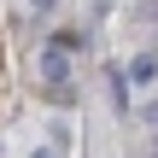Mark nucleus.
Here are the masks:
<instances>
[{"label":"nucleus","mask_w":158,"mask_h":158,"mask_svg":"<svg viewBox=\"0 0 158 158\" xmlns=\"http://www.w3.org/2000/svg\"><path fill=\"white\" fill-rule=\"evenodd\" d=\"M41 82H47L53 94H64V82H70V53L47 47V53H41Z\"/></svg>","instance_id":"nucleus-1"},{"label":"nucleus","mask_w":158,"mask_h":158,"mask_svg":"<svg viewBox=\"0 0 158 158\" xmlns=\"http://www.w3.org/2000/svg\"><path fill=\"white\" fill-rule=\"evenodd\" d=\"M129 82H141V88L152 82V53H135V64H129Z\"/></svg>","instance_id":"nucleus-2"},{"label":"nucleus","mask_w":158,"mask_h":158,"mask_svg":"<svg viewBox=\"0 0 158 158\" xmlns=\"http://www.w3.org/2000/svg\"><path fill=\"white\" fill-rule=\"evenodd\" d=\"M29 158H64V152H53V147H35V152H29Z\"/></svg>","instance_id":"nucleus-3"},{"label":"nucleus","mask_w":158,"mask_h":158,"mask_svg":"<svg viewBox=\"0 0 158 158\" xmlns=\"http://www.w3.org/2000/svg\"><path fill=\"white\" fill-rule=\"evenodd\" d=\"M29 6H35V12H53V6H59V0H29Z\"/></svg>","instance_id":"nucleus-4"}]
</instances>
